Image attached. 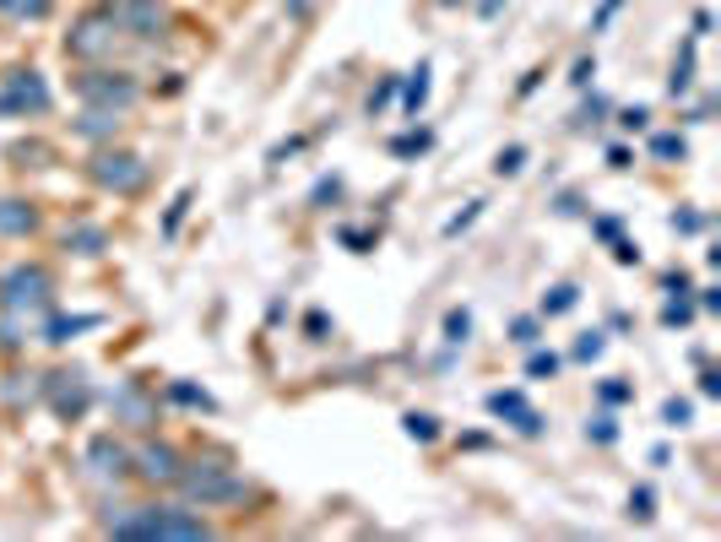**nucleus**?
<instances>
[{
  "label": "nucleus",
  "mask_w": 721,
  "mask_h": 542,
  "mask_svg": "<svg viewBox=\"0 0 721 542\" xmlns=\"http://www.w3.org/2000/svg\"><path fill=\"white\" fill-rule=\"evenodd\" d=\"M109 532L115 538H212L206 521H196V516H185L174 505H142L131 516H115Z\"/></svg>",
  "instance_id": "1"
},
{
  "label": "nucleus",
  "mask_w": 721,
  "mask_h": 542,
  "mask_svg": "<svg viewBox=\"0 0 721 542\" xmlns=\"http://www.w3.org/2000/svg\"><path fill=\"white\" fill-rule=\"evenodd\" d=\"M179 483L201 499V505H217V499H239L245 494V483L239 478H228L223 467H201V472H179Z\"/></svg>",
  "instance_id": "2"
},
{
  "label": "nucleus",
  "mask_w": 721,
  "mask_h": 542,
  "mask_svg": "<svg viewBox=\"0 0 721 542\" xmlns=\"http://www.w3.org/2000/svg\"><path fill=\"white\" fill-rule=\"evenodd\" d=\"M93 174H98L104 185H115V190H137V185H142V179H146L142 157H126V152H104Z\"/></svg>",
  "instance_id": "3"
},
{
  "label": "nucleus",
  "mask_w": 721,
  "mask_h": 542,
  "mask_svg": "<svg viewBox=\"0 0 721 542\" xmlns=\"http://www.w3.org/2000/svg\"><path fill=\"white\" fill-rule=\"evenodd\" d=\"M109 16H115V22H126L137 38H152V33L163 27V11H157V0H115V5H109Z\"/></svg>",
  "instance_id": "4"
},
{
  "label": "nucleus",
  "mask_w": 721,
  "mask_h": 542,
  "mask_svg": "<svg viewBox=\"0 0 721 542\" xmlns=\"http://www.w3.org/2000/svg\"><path fill=\"white\" fill-rule=\"evenodd\" d=\"M11 109H33V115H44V109H49V87H44L33 71H16L11 98H0V115H11Z\"/></svg>",
  "instance_id": "5"
},
{
  "label": "nucleus",
  "mask_w": 721,
  "mask_h": 542,
  "mask_svg": "<svg viewBox=\"0 0 721 542\" xmlns=\"http://www.w3.org/2000/svg\"><path fill=\"white\" fill-rule=\"evenodd\" d=\"M44 298H49V276L44 271H16L5 282V304L11 309H44Z\"/></svg>",
  "instance_id": "6"
},
{
  "label": "nucleus",
  "mask_w": 721,
  "mask_h": 542,
  "mask_svg": "<svg viewBox=\"0 0 721 542\" xmlns=\"http://www.w3.org/2000/svg\"><path fill=\"white\" fill-rule=\"evenodd\" d=\"M109 44H115V16H87L71 33V55H104Z\"/></svg>",
  "instance_id": "7"
},
{
  "label": "nucleus",
  "mask_w": 721,
  "mask_h": 542,
  "mask_svg": "<svg viewBox=\"0 0 721 542\" xmlns=\"http://www.w3.org/2000/svg\"><path fill=\"white\" fill-rule=\"evenodd\" d=\"M488 406H494L499 417H516V428H521V434H537V412L527 406V397H521V391H494V397H488Z\"/></svg>",
  "instance_id": "8"
},
{
  "label": "nucleus",
  "mask_w": 721,
  "mask_h": 542,
  "mask_svg": "<svg viewBox=\"0 0 721 542\" xmlns=\"http://www.w3.org/2000/svg\"><path fill=\"white\" fill-rule=\"evenodd\" d=\"M82 98H98V104H109V109H126V104L137 98V82H131V76H115V82H82Z\"/></svg>",
  "instance_id": "9"
},
{
  "label": "nucleus",
  "mask_w": 721,
  "mask_h": 542,
  "mask_svg": "<svg viewBox=\"0 0 721 542\" xmlns=\"http://www.w3.org/2000/svg\"><path fill=\"white\" fill-rule=\"evenodd\" d=\"M142 472H146V478H163V483H168V478H179V456H174L168 445H146V450H142Z\"/></svg>",
  "instance_id": "10"
},
{
  "label": "nucleus",
  "mask_w": 721,
  "mask_h": 542,
  "mask_svg": "<svg viewBox=\"0 0 721 542\" xmlns=\"http://www.w3.org/2000/svg\"><path fill=\"white\" fill-rule=\"evenodd\" d=\"M87 461H98L93 472H104V478H109V472H115V478L126 472V450H120L115 439H93V450H87Z\"/></svg>",
  "instance_id": "11"
},
{
  "label": "nucleus",
  "mask_w": 721,
  "mask_h": 542,
  "mask_svg": "<svg viewBox=\"0 0 721 542\" xmlns=\"http://www.w3.org/2000/svg\"><path fill=\"white\" fill-rule=\"evenodd\" d=\"M33 228V212L22 201H0V234H27Z\"/></svg>",
  "instance_id": "12"
},
{
  "label": "nucleus",
  "mask_w": 721,
  "mask_h": 542,
  "mask_svg": "<svg viewBox=\"0 0 721 542\" xmlns=\"http://www.w3.org/2000/svg\"><path fill=\"white\" fill-rule=\"evenodd\" d=\"M570 304H576V287H570V282H565V287H554V298H543V309H548V315H565Z\"/></svg>",
  "instance_id": "13"
},
{
  "label": "nucleus",
  "mask_w": 721,
  "mask_h": 542,
  "mask_svg": "<svg viewBox=\"0 0 721 542\" xmlns=\"http://www.w3.org/2000/svg\"><path fill=\"white\" fill-rule=\"evenodd\" d=\"M445 331H450V342H466V331H472V315L461 309V315H450L445 320Z\"/></svg>",
  "instance_id": "14"
},
{
  "label": "nucleus",
  "mask_w": 721,
  "mask_h": 542,
  "mask_svg": "<svg viewBox=\"0 0 721 542\" xmlns=\"http://www.w3.org/2000/svg\"><path fill=\"white\" fill-rule=\"evenodd\" d=\"M424 98H429V71H418V82L407 87V109H418Z\"/></svg>",
  "instance_id": "15"
},
{
  "label": "nucleus",
  "mask_w": 721,
  "mask_h": 542,
  "mask_svg": "<svg viewBox=\"0 0 721 542\" xmlns=\"http://www.w3.org/2000/svg\"><path fill=\"white\" fill-rule=\"evenodd\" d=\"M407 434H413V439H434V417H418V412H413V417H407Z\"/></svg>",
  "instance_id": "16"
},
{
  "label": "nucleus",
  "mask_w": 721,
  "mask_h": 542,
  "mask_svg": "<svg viewBox=\"0 0 721 542\" xmlns=\"http://www.w3.org/2000/svg\"><path fill=\"white\" fill-rule=\"evenodd\" d=\"M521 157H527L521 146H510V152H499V174H516V168H521Z\"/></svg>",
  "instance_id": "17"
},
{
  "label": "nucleus",
  "mask_w": 721,
  "mask_h": 542,
  "mask_svg": "<svg viewBox=\"0 0 721 542\" xmlns=\"http://www.w3.org/2000/svg\"><path fill=\"white\" fill-rule=\"evenodd\" d=\"M667 423H673V428H684V423H689V406H684V402H667Z\"/></svg>",
  "instance_id": "18"
},
{
  "label": "nucleus",
  "mask_w": 721,
  "mask_h": 542,
  "mask_svg": "<svg viewBox=\"0 0 721 542\" xmlns=\"http://www.w3.org/2000/svg\"><path fill=\"white\" fill-rule=\"evenodd\" d=\"M673 152H684V141H678V136H662V141H657V157H673Z\"/></svg>",
  "instance_id": "19"
},
{
  "label": "nucleus",
  "mask_w": 721,
  "mask_h": 542,
  "mask_svg": "<svg viewBox=\"0 0 721 542\" xmlns=\"http://www.w3.org/2000/svg\"><path fill=\"white\" fill-rule=\"evenodd\" d=\"M576 353H580V358H596V353H602V337H596V331H591V337H586V342H580Z\"/></svg>",
  "instance_id": "20"
},
{
  "label": "nucleus",
  "mask_w": 721,
  "mask_h": 542,
  "mask_svg": "<svg viewBox=\"0 0 721 542\" xmlns=\"http://www.w3.org/2000/svg\"><path fill=\"white\" fill-rule=\"evenodd\" d=\"M516 342H537V326L532 320H516Z\"/></svg>",
  "instance_id": "21"
}]
</instances>
